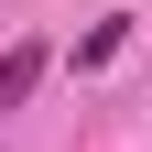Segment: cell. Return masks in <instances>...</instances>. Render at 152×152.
Returning <instances> with one entry per match:
<instances>
[{"label":"cell","mask_w":152,"mask_h":152,"mask_svg":"<svg viewBox=\"0 0 152 152\" xmlns=\"http://www.w3.org/2000/svg\"><path fill=\"white\" fill-rule=\"evenodd\" d=\"M44 65H54L44 44H11V54H0V109H22L33 87H44Z\"/></svg>","instance_id":"obj_1"}]
</instances>
